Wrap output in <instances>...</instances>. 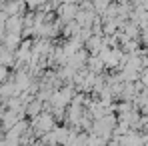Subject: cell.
<instances>
[{"mask_svg": "<svg viewBox=\"0 0 148 146\" xmlns=\"http://www.w3.org/2000/svg\"><path fill=\"white\" fill-rule=\"evenodd\" d=\"M16 120H18V116H16V112H6L4 114V128H12L14 124H16Z\"/></svg>", "mask_w": 148, "mask_h": 146, "instance_id": "7a4b0ae2", "label": "cell"}, {"mask_svg": "<svg viewBox=\"0 0 148 146\" xmlns=\"http://www.w3.org/2000/svg\"><path fill=\"white\" fill-rule=\"evenodd\" d=\"M36 128L42 130V132H48L50 128H52V118H50L48 114H42V116L36 120Z\"/></svg>", "mask_w": 148, "mask_h": 146, "instance_id": "6da1fadb", "label": "cell"}, {"mask_svg": "<svg viewBox=\"0 0 148 146\" xmlns=\"http://www.w3.org/2000/svg\"><path fill=\"white\" fill-rule=\"evenodd\" d=\"M30 6H36V4H40V2H44V0H26Z\"/></svg>", "mask_w": 148, "mask_h": 146, "instance_id": "3957f363", "label": "cell"}]
</instances>
